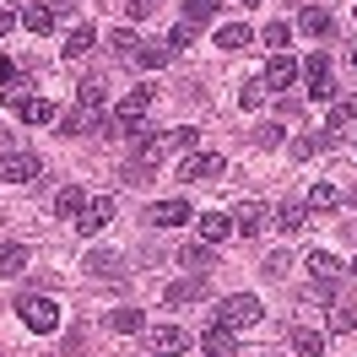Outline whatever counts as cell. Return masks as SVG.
<instances>
[{"label": "cell", "instance_id": "obj_1", "mask_svg": "<svg viewBox=\"0 0 357 357\" xmlns=\"http://www.w3.org/2000/svg\"><path fill=\"white\" fill-rule=\"evenodd\" d=\"M174 152H178L174 130H146V135H141V146H135V157L125 162V178H130V184H146V178H152Z\"/></svg>", "mask_w": 357, "mask_h": 357}, {"label": "cell", "instance_id": "obj_2", "mask_svg": "<svg viewBox=\"0 0 357 357\" xmlns=\"http://www.w3.org/2000/svg\"><path fill=\"white\" fill-rule=\"evenodd\" d=\"M17 314H22L27 331H38V335L60 331V303H54L49 292H22V298H17Z\"/></svg>", "mask_w": 357, "mask_h": 357}, {"label": "cell", "instance_id": "obj_3", "mask_svg": "<svg viewBox=\"0 0 357 357\" xmlns=\"http://www.w3.org/2000/svg\"><path fill=\"white\" fill-rule=\"evenodd\" d=\"M152 98H157V87H135V92H125V98H119V109H114V130H119V135L141 130V114L152 109Z\"/></svg>", "mask_w": 357, "mask_h": 357}, {"label": "cell", "instance_id": "obj_4", "mask_svg": "<svg viewBox=\"0 0 357 357\" xmlns=\"http://www.w3.org/2000/svg\"><path fill=\"white\" fill-rule=\"evenodd\" d=\"M309 271H314V298H319V303H335V282H341V260H335V255H325V249H314L309 255Z\"/></svg>", "mask_w": 357, "mask_h": 357}, {"label": "cell", "instance_id": "obj_5", "mask_svg": "<svg viewBox=\"0 0 357 357\" xmlns=\"http://www.w3.org/2000/svg\"><path fill=\"white\" fill-rule=\"evenodd\" d=\"M260 298H255V292H233V298H222V325L227 331H244V325H255V319H260Z\"/></svg>", "mask_w": 357, "mask_h": 357}, {"label": "cell", "instance_id": "obj_6", "mask_svg": "<svg viewBox=\"0 0 357 357\" xmlns=\"http://www.w3.org/2000/svg\"><path fill=\"white\" fill-rule=\"evenodd\" d=\"M38 152H27V146H11V152H0V178H11V184H27V178H38Z\"/></svg>", "mask_w": 357, "mask_h": 357}, {"label": "cell", "instance_id": "obj_7", "mask_svg": "<svg viewBox=\"0 0 357 357\" xmlns=\"http://www.w3.org/2000/svg\"><path fill=\"white\" fill-rule=\"evenodd\" d=\"M227 174V157L222 152H195L178 162V178H222Z\"/></svg>", "mask_w": 357, "mask_h": 357}, {"label": "cell", "instance_id": "obj_8", "mask_svg": "<svg viewBox=\"0 0 357 357\" xmlns=\"http://www.w3.org/2000/svg\"><path fill=\"white\" fill-rule=\"evenodd\" d=\"M195 233H201V244H227L233 238V211H201Z\"/></svg>", "mask_w": 357, "mask_h": 357}, {"label": "cell", "instance_id": "obj_9", "mask_svg": "<svg viewBox=\"0 0 357 357\" xmlns=\"http://www.w3.org/2000/svg\"><path fill=\"white\" fill-rule=\"evenodd\" d=\"M146 222L152 227H184V222H195V211H190V201H157L146 211Z\"/></svg>", "mask_w": 357, "mask_h": 357}, {"label": "cell", "instance_id": "obj_10", "mask_svg": "<svg viewBox=\"0 0 357 357\" xmlns=\"http://www.w3.org/2000/svg\"><path fill=\"white\" fill-rule=\"evenodd\" d=\"M109 222H114V201H109V195H92V201H87V211L76 217V227H82L87 238H92V233H103Z\"/></svg>", "mask_w": 357, "mask_h": 357}, {"label": "cell", "instance_id": "obj_11", "mask_svg": "<svg viewBox=\"0 0 357 357\" xmlns=\"http://www.w3.org/2000/svg\"><path fill=\"white\" fill-rule=\"evenodd\" d=\"M292 82H298V66H292L287 54H276V60L266 66V76H260V87H266V92H287Z\"/></svg>", "mask_w": 357, "mask_h": 357}, {"label": "cell", "instance_id": "obj_12", "mask_svg": "<svg viewBox=\"0 0 357 357\" xmlns=\"http://www.w3.org/2000/svg\"><path fill=\"white\" fill-rule=\"evenodd\" d=\"M260 227H266V206L260 201H244L238 211H233V233H238V238H255Z\"/></svg>", "mask_w": 357, "mask_h": 357}, {"label": "cell", "instance_id": "obj_13", "mask_svg": "<svg viewBox=\"0 0 357 357\" xmlns=\"http://www.w3.org/2000/svg\"><path fill=\"white\" fill-rule=\"evenodd\" d=\"M82 211H87V190H82V184H66V190L54 195V217H66V222H76Z\"/></svg>", "mask_w": 357, "mask_h": 357}, {"label": "cell", "instance_id": "obj_14", "mask_svg": "<svg viewBox=\"0 0 357 357\" xmlns=\"http://www.w3.org/2000/svg\"><path fill=\"white\" fill-rule=\"evenodd\" d=\"M17 114H22L27 125H54V119H60L49 98H17Z\"/></svg>", "mask_w": 357, "mask_h": 357}, {"label": "cell", "instance_id": "obj_15", "mask_svg": "<svg viewBox=\"0 0 357 357\" xmlns=\"http://www.w3.org/2000/svg\"><path fill=\"white\" fill-rule=\"evenodd\" d=\"M201 298H206V276H184V282L168 287V309H178V303H201Z\"/></svg>", "mask_w": 357, "mask_h": 357}, {"label": "cell", "instance_id": "obj_16", "mask_svg": "<svg viewBox=\"0 0 357 357\" xmlns=\"http://www.w3.org/2000/svg\"><path fill=\"white\" fill-rule=\"evenodd\" d=\"M298 27H303L309 38H325L335 22H331V11H325V6H303V11H298Z\"/></svg>", "mask_w": 357, "mask_h": 357}, {"label": "cell", "instance_id": "obj_17", "mask_svg": "<svg viewBox=\"0 0 357 357\" xmlns=\"http://www.w3.org/2000/svg\"><path fill=\"white\" fill-rule=\"evenodd\" d=\"M22 27L27 33H54V27H60V11H54V6H27Z\"/></svg>", "mask_w": 357, "mask_h": 357}, {"label": "cell", "instance_id": "obj_18", "mask_svg": "<svg viewBox=\"0 0 357 357\" xmlns=\"http://www.w3.org/2000/svg\"><path fill=\"white\" fill-rule=\"evenodd\" d=\"M292 352H298V357H319V352H325V331L298 325V331H292Z\"/></svg>", "mask_w": 357, "mask_h": 357}, {"label": "cell", "instance_id": "obj_19", "mask_svg": "<svg viewBox=\"0 0 357 357\" xmlns=\"http://www.w3.org/2000/svg\"><path fill=\"white\" fill-rule=\"evenodd\" d=\"M152 347H157V352H184V347H190V335H184V331H178V325H157V331H152Z\"/></svg>", "mask_w": 357, "mask_h": 357}, {"label": "cell", "instance_id": "obj_20", "mask_svg": "<svg viewBox=\"0 0 357 357\" xmlns=\"http://www.w3.org/2000/svg\"><path fill=\"white\" fill-rule=\"evenodd\" d=\"M130 60H135V66H146V70H162L168 60H174V49H168V44H141Z\"/></svg>", "mask_w": 357, "mask_h": 357}, {"label": "cell", "instance_id": "obj_21", "mask_svg": "<svg viewBox=\"0 0 357 357\" xmlns=\"http://www.w3.org/2000/svg\"><path fill=\"white\" fill-rule=\"evenodd\" d=\"M303 217H309V206H303V201H287V206H276V217H271V222L282 227V233H298Z\"/></svg>", "mask_w": 357, "mask_h": 357}, {"label": "cell", "instance_id": "obj_22", "mask_svg": "<svg viewBox=\"0 0 357 357\" xmlns=\"http://www.w3.org/2000/svg\"><path fill=\"white\" fill-rule=\"evenodd\" d=\"M27 271V244H0V276H22Z\"/></svg>", "mask_w": 357, "mask_h": 357}, {"label": "cell", "instance_id": "obj_23", "mask_svg": "<svg viewBox=\"0 0 357 357\" xmlns=\"http://www.w3.org/2000/svg\"><path fill=\"white\" fill-rule=\"evenodd\" d=\"M201 347H206V357H227V352H238V347H233V331H227V325H211Z\"/></svg>", "mask_w": 357, "mask_h": 357}, {"label": "cell", "instance_id": "obj_24", "mask_svg": "<svg viewBox=\"0 0 357 357\" xmlns=\"http://www.w3.org/2000/svg\"><path fill=\"white\" fill-rule=\"evenodd\" d=\"M325 325H331V335H352V331H357L352 303H341V298H335V303H331V319H325Z\"/></svg>", "mask_w": 357, "mask_h": 357}, {"label": "cell", "instance_id": "obj_25", "mask_svg": "<svg viewBox=\"0 0 357 357\" xmlns=\"http://www.w3.org/2000/svg\"><path fill=\"white\" fill-rule=\"evenodd\" d=\"M103 98H109V92H103V82H98V76H87V82L76 87V103H82V109H92V114H103Z\"/></svg>", "mask_w": 357, "mask_h": 357}, {"label": "cell", "instance_id": "obj_26", "mask_svg": "<svg viewBox=\"0 0 357 357\" xmlns=\"http://www.w3.org/2000/svg\"><path fill=\"white\" fill-rule=\"evenodd\" d=\"M54 125H60V130H66V135H82V130H87V125H98V114H92V109H82V103H76V109H70V114H60Z\"/></svg>", "mask_w": 357, "mask_h": 357}, {"label": "cell", "instance_id": "obj_27", "mask_svg": "<svg viewBox=\"0 0 357 357\" xmlns=\"http://www.w3.org/2000/svg\"><path fill=\"white\" fill-rule=\"evenodd\" d=\"M303 206H309V211H335V206H341V190H335V184H314Z\"/></svg>", "mask_w": 357, "mask_h": 357}, {"label": "cell", "instance_id": "obj_28", "mask_svg": "<svg viewBox=\"0 0 357 357\" xmlns=\"http://www.w3.org/2000/svg\"><path fill=\"white\" fill-rule=\"evenodd\" d=\"M255 33H249L244 22H227V27H217V49H244Z\"/></svg>", "mask_w": 357, "mask_h": 357}, {"label": "cell", "instance_id": "obj_29", "mask_svg": "<svg viewBox=\"0 0 357 357\" xmlns=\"http://www.w3.org/2000/svg\"><path fill=\"white\" fill-rule=\"evenodd\" d=\"M141 325H146V319H141V309H114V314H109V331H119V335H135Z\"/></svg>", "mask_w": 357, "mask_h": 357}, {"label": "cell", "instance_id": "obj_30", "mask_svg": "<svg viewBox=\"0 0 357 357\" xmlns=\"http://www.w3.org/2000/svg\"><path fill=\"white\" fill-rule=\"evenodd\" d=\"M87 266L98 271V276H109V282H119V276H125V260H119V255H109V249H103V255H92Z\"/></svg>", "mask_w": 357, "mask_h": 357}, {"label": "cell", "instance_id": "obj_31", "mask_svg": "<svg viewBox=\"0 0 357 357\" xmlns=\"http://www.w3.org/2000/svg\"><path fill=\"white\" fill-rule=\"evenodd\" d=\"M87 49H92V27H70V38H66V49H60V54H66V60H82Z\"/></svg>", "mask_w": 357, "mask_h": 357}, {"label": "cell", "instance_id": "obj_32", "mask_svg": "<svg viewBox=\"0 0 357 357\" xmlns=\"http://www.w3.org/2000/svg\"><path fill=\"white\" fill-rule=\"evenodd\" d=\"M217 6H222V0H184V22L195 27V22H211V17H217Z\"/></svg>", "mask_w": 357, "mask_h": 357}, {"label": "cell", "instance_id": "obj_33", "mask_svg": "<svg viewBox=\"0 0 357 357\" xmlns=\"http://www.w3.org/2000/svg\"><path fill=\"white\" fill-rule=\"evenodd\" d=\"M298 76H303V82H325V76H331V60H325V54H309V60H303V66H298Z\"/></svg>", "mask_w": 357, "mask_h": 357}, {"label": "cell", "instance_id": "obj_34", "mask_svg": "<svg viewBox=\"0 0 357 357\" xmlns=\"http://www.w3.org/2000/svg\"><path fill=\"white\" fill-rule=\"evenodd\" d=\"M282 125H260V130H255V146H266V152H276V146H282Z\"/></svg>", "mask_w": 357, "mask_h": 357}, {"label": "cell", "instance_id": "obj_35", "mask_svg": "<svg viewBox=\"0 0 357 357\" xmlns=\"http://www.w3.org/2000/svg\"><path fill=\"white\" fill-rule=\"evenodd\" d=\"M260 103H266V87H260V82H249V87L238 92V109H260Z\"/></svg>", "mask_w": 357, "mask_h": 357}, {"label": "cell", "instance_id": "obj_36", "mask_svg": "<svg viewBox=\"0 0 357 357\" xmlns=\"http://www.w3.org/2000/svg\"><path fill=\"white\" fill-rule=\"evenodd\" d=\"M17 22H22V11H17V0H0V33H11Z\"/></svg>", "mask_w": 357, "mask_h": 357}, {"label": "cell", "instance_id": "obj_37", "mask_svg": "<svg viewBox=\"0 0 357 357\" xmlns=\"http://www.w3.org/2000/svg\"><path fill=\"white\" fill-rule=\"evenodd\" d=\"M266 49H287V22H266Z\"/></svg>", "mask_w": 357, "mask_h": 357}, {"label": "cell", "instance_id": "obj_38", "mask_svg": "<svg viewBox=\"0 0 357 357\" xmlns=\"http://www.w3.org/2000/svg\"><path fill=\"white\" fill-rule=\"evenodd\" d=\"M190 38H195V27H190V22H178L174 33H168V49H190Z\"/></svg>", "mask_w": 357, "mask_h": 357}, {"label": "cell", "instance_id": "obj_39", "mask_svg": "<svg viewBox=\"0 0 357 357\" xmlns=\"http://www.w3.org/2000/svg\"><path fill=\"white\" fill-rule=\"evenodd\" d=\"M184 266H195V271H206V266H211V249H184Z\"/></svg>", "mask_w": 357, "mask_h": 357}, {"label": "cell", "instance_id": "obj_40", "mask_svg": "<svg viewBox=\"0 0 357 357\" xmlns=\"http://www.w3.org/2000/svg\"><path fill=\"white\" fill-rule=\"evenodd\" d=\"M309 98H314V103H331V98H335V82H331V76H325V82H314Z\"/></svg>", "mask_w": 357, "mask_h": 357}, {"label": "cell", "instance_id": "obj_41", "mask_svg": "<svg viewBox=\"0 0 357 357\" xmlns=\"http://www.w3.org/2000/svg\"><path fill=\"white\" fill-rule=\"evenodd\" d=\"M22 82V70H17V60H0V87H17Z\"/></svg>", "mask_w": 357, "mask_h": 357}, {"label": "cell", "instance_id": "obj_42", "mask_svg": "<svg viewBox=\"0 0 357 357\" xmlns=\"http://www.w3.org/2000/svg\"><path fill=\"white\" fill-rule=\"evenodd\" d=\"M114 49H119V54H135V49H141V38H135V33H114Z\"/></svg>", "mask_w": 357, "mask_h": 357}, {"label": "cell", "instance_id": "obj_43", "mask_svg": "<svg viewBox=\"0 0 357 357\" xmlns=\"http://www.w3.org/2000/svg\"><path fill=\"white\" fill-rule=\"evenodd\" d=\"M287 266H292L287 255H271V260H266V271H271V276H287Z\"/></svg>", "mask_w": 357, "mask_h": 357}, {"label": "cell", "instance_id": "obj_44", "mask_svg": "<svg viewBox=\"0 0 357 357\" xmlns=\"http://www.w3.org/2000/svg\"><path fill=\"white\" fill-rule=\"evenodd\" d=\"M314 152H319V141H314V135H303V141L292 146V157H314Z\"/></svg>", "mask_w": 357, "mask_h": 357}, {"label": "cell", "instance_id": "obj_45", "mask_svg": "<svg viewBox=\"0 0 357 357\" xmlns=\"http://www.w3.org/2000/svg\"><path fill=\"white\" fill-rule=\"evenodd\" d=\"M152 6L157 0H130V17H152Z\"/></svg>", "mask_w": 357, "mask_h": 357}, {"label": "cell", "instance_id": "obj_46", "mask_svg": "<svg viewBox=\"0 0 357 357\" xmlns=\"http://www.w3.org/2000/svg\"><path fill=\"white\" fill-rule=\"evenodd\" d=\"M347 114H352V119H357V98H352V103H347Z\"/></svg>", "mask_w": 357, "mask_h": 357}, {"label": "cell", "instance_id": "obj_47", "mask_svg": "<svg viewBox=\"0 0 357 357\" xmlns=\"http://www.w3.org/2000/svg\"><path fill=\"white\" fill-rule=\"evenodd\" d=\"M152 357H174V352H152Z\"/></svg>", "mask_w": 357, "mask_h": 357}, {"label": "cell", "instance_id": "obj_48", "mask_svg": "<svg viewBox=\"0 0 357 357\" xmlns=\"http://www.w3.org/2000/svg\"><path fill=\"white\" fill-rule=\"evenodd\" d=\"M244 6H260V0H244Z\"/></svg>", "mask_w": 357, "mask_h": 357}, {"label": "cell", "instance_id": "obj_49", "mask_svg": "<svg viewBox=\"0 0 357 357\" xmlns=\"http://www.w3.org/2000/svg\"><path fill=\"white\" fill-rule=\"evenodd\" d=\"M352 66H357V49H352Z\"/></svg>", "mask_w": 357, "mask_h": 357}, {"label": "cell", "instance_id": "obj_50", "mask_svg": "<svg viewBox=\"0 0 357 357\" xmlns=\"http://www.w3.org/2000/svg\"><path fill=\"white\" fill-rule=\"evenodd\" d=\"M352 276H357V260H352Z\"/></svg>", "mask_w": 357, "mask_h": 357}]
</instances>
